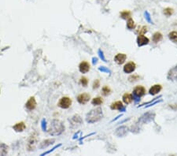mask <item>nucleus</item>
I'll list each match as a JSON object with an SVG mask.
<instances>
[{
    "mask_svg": "<svg viewBox=\"0 0 177 156\" xmlns=\"http://www.w3.org/2000/svg\"><path fill=\"white\" fill-rule=\"evenodd\" d=\"M102 110L100 107L92 110L87 115V122L88 123H95L102 118Z\"/></svg>",
    "mask_w": 177,
    "mask_h": 156,
    "instance_id": "f257e3e1",
    "label": "nucleus"
},
{
    "mask_svg": "<svg viewBox=\"0 0 177 156\" xmlns=\"http://www.w3.org/2000/svg\"><path fill=\"white\" fill-rule=\"evenodd\" d=\"M146 94V88L143 86L138 85L136 86L132 92V95H133V100L135 102H138L140 100L141 97H143Z\"/></svg>",
    "mask_w": 177,
    "mask_h": 156,
    "instance_id": "f03ea898",
    "label": "nucleus"
},
{
    "mask_svg": "<svg viewBox=\"0 0 177 156\" xmlns=\"http://www.w3.org/2000/svg\"><path fill=\"white\" fill-rule=\"evenodd\" d=\"M155 118V113L153 112H147L139 119V124H147V123L152 122Z\"/></svg>",
    "mask_w": 177,
    "mask_h": 156,
    "instance_id": "7ed1b4c3",
    "label": "nucleus"
},
{
    "mask_svg": "<svg viewBox=\"0 0 177 156\" xmlns=\"http://www.w3.org/2000/svg\"><path fill=\"white\" fill-rule=\"evenodd\" d=\"M72 105V99L68 96L61 97L58 103V106L61 109H68Z\"/></svg>",
    "mask_w": 177,
    "mask_h": 156,
    "instance_id": "20e7f679",
    "label": "nucleus"
},
{
    "mask_svg": "<svg viewBox=\"0 0 177 156\" xmlns=\"http://www.w3.org/2000/svg\"><path fill=\"white\" fill-rule=\"evenodd\" d=\"M91 99V95L88 93L87 92H83V93H81L79 94L78 96H77V101L79 104H82V105H85L86 103H87Z\"/></svg>",
    "mask_w": 177,
    "mask_h": 156,
    "instance_id": "39448f33",
    "label": "nucleus"
},
{
    "mask_svg": "<svg viewBox=\"0 0 177 156\" xmlns=\"http://www.w3.org/2000/svg\"><path fill=\"white\" fill-rule=\"evenodd\" d=\"M167 79L171 81L177 80V65L168 71V74H167Z\"/></svg>",
    "mask_w": 177,
    "mask_h": 156,
    "instance_id": "423d86ee",
    "label": "nucleus"
},
{
    "mask_svg": "<svg viewBox=\"0 0 177 156\" xmlns=\"http://www.w3.org/2000/svg\"><path fill=\"white\" fill-rule=\"evenodd\" d=\"M135 68H136V65L133 61H130L128 62L127 64L125 65L123 70L125 74H131L135 70Z\"/></svg>",
    "mask_w": 177,
    "mask_h": 156,
    "instance_id": "0eeeda50",
    "label": "nucleus"
},
{
    "mask_svg": "<svg viewBox=\"0 0 177 156\" xmlns=\"http://www.w3.org/2000/svg\"><path fill=\"white\" fill-rule=\"evenodd\" d=\"M150 42V40L145 36L143 34H139L137 37V44L139 47H143L147 45Z\"/></svg>",
    "mask_w": 177,
    "mask_h": 156,
    "instance_id": "6e6552de",
    "label": "nucleus"
},
{
    "mask_svg": "<svg viewBox=\"0 0 177 156\" xmlns=\"http://www.w3.org/2000/svg\"><path fill=\"white\" fill-rule=\"evenodd\" d=\"M79 70L81 74H87L90 70V64L86 61L80 62L79 65Z\"/></svg>",
    "mask_w": 177,
    "mask_h": 156,
    "instance_id": "1a4fd4ad",
    "label": "nucleus"
},
{
    "mask_svg": "<svg viewBox=\"0 0 177 156\" xmlns=\"http://www.w3.org/2000/svg\"><path fill=\"white\" fill-rule=\"evenodd\" d=\"M111 110H118L120 111H125V107H124L123 103L121 101H116L113 103L110 106Z\"/></svg>",
    "mask_w": 177,
    "mask_h": 156,
    "instance_id": "9d476101",
    "label": "nucleus"
},
{
    "mask_svg": "<svg viewBox=\"0 0 177 156\" xmlns=\"http://www.w3.org/2000/svg\"><path fill=\"white\" fill-rule=\"evenodd\" d=\"M127 59V55L125 54H122V53H120L114 57V61L116 64L118 65H122L123 63H125V61Z\"/></svg>",
    "mask_w": 177,
    "mask_h": 156,
    "instance_id": "9b49d317",
    "label": "nucleus"
},
{
    "mask_svg": "<svg viewBox=\"0 0 177 156\" xmlns=\"http://www.w3.org/2000/svg\"><path fill=\"white\" fill-rule=\"evenodd\" d=\"M36 105L37 103L35 98L34 97H30L29 99L27 101V103H26V104H25V107H26V108L28 110H32L36 107Z\"/></svg>",
    "mask_w": 177,
    "mask_h": 156,
    "instance_id": "f8f14e48",
    "label": "nucleus"
},
{
    "mask_svg": "<svg viewBox=\"0 0 177 156\" xmlns=\"http://www.w3.org/2000/svg\"><path fill=\"white\" fill-rule=\"evenodd\" d=\"M162 89V87L161 84H154L150 88L149 93L151 95H155L157 94H158L159 92H161V90Z\"/></svg>",
    "mask_w": 177,
    "mask_h": 156,
    "instance_id": "ddd939ff",
    "label": "nucleus"
},
{
    "mask_svg": "<svg viewBox=\"0 0 177 156\" xmlns=\"http://www.w3.org/2000/svg\"><path fill=\"white\" fill-rule=\"evenodd\" d=\"M25 128H26V126H25V122H23L17 123L15 126H13V129H14L16 132L24 131L25 129Z\"/></svg>",
    "mask_w": 177,
    "mask_h": 156,
    "instance_id": "4468645a",
    "label": "nucleus"
},
{
    "mask_svg": "<svg viewBox=\"0 0 177 156\" xmlns=\"http://www.w3.org/2000/svg\"><path fill=\"white\" fill-rule=\"evenodd\" d=\"M122 99L123 102L128 105V104H130L131 102L133 101V95H131V94H129V93H125L123 95Z\"/></svg>",
    "mask_w": 177,
    "mask_h": 156,
    "instance_id": "2eb2a0df",
    "label": "nucleus"
},
{
    "mask_svg": "<svg viewBox=\"0 0 177 156\" xmlns=\"http://www.w3.org/2000/svg\"><path fill=\"white\" fill-rule=\"evenodd\" d=\"M127 132H128V128L125 126H122V127H120V128L116 129V135H117L118 136H123Z\"/></svg>",
    "mask_w": 177,
    "mask_h": 156,
    "instance_id": "dca6fc26",
    "label": "nucleus"
},
{
    "mask_svg": "<svg viewBox=\"0 0 177 156\" xmlns=\"http://www.w3.org/2000/svg\"><path fill=\"white\" fill-rule=\"evenodd\" d=\"M152 39L154 43H158V42H160V41H162V39H163V36H162V34L161 33V32H157L155 33H153Z\"/></svg>",
    "mask_w": 177,
    "mask_h": 156,
    "instance_id": "f3484780",
    "label": "nucleus"
},
{
    "mask_svg": "<svg viewBox=\"0 0 177 156\" xmlns=\"http://www.w3.org/2000/svg\"><path fill=\"white\" fill-rule=\"evenodd\" d=\"M92 103L94 106H99V105L103 103V99L102 98V97H99V96L96 97V98H94L92 99Z\"/></svg>",
    "mask_w": 177,
    "mask_h": 156,
    "instance_id": "a211bd4d",
    "label": "nucleus"
},
{
    "mask_svg": "<svg viewBox=\"0 0 177 156\" xmlns=\"http://www.w3.org/2000/svg\"><path fill=\"white\" fill-rule=\"evenodd\" d=\"M168 38L173 43H177V32H176V31L171 32L170 33L168 34Z\"/></svg>",
    "mask_w": 177,
    "mask_h": 156,
    "instance_id": "6ab92c4d",
    "label": "nucleus"
},
{
    "mask_svg": "<svg viewBox=\"0 0 177 156\" xmlns=\"http://www.w3.org/2000/svg\"><path fill=\"white\" fill-rule=\"evenodd\" d=\"M120 17H121V18L125 19V20L129 19L131 18V12H130V11H128V10L122 11V12L120 13Z\"/></svg>",
    "mask_w": 177,
    "mask_h": 156,
    "instance_id": "aec40b11",
    "label": "nucleus"
},
{
    "mask_svg": "<svg viewBox=\"0 0 177 156\" xmlns=\"http://www.w3.org/2000/svg\"><path fill=\"white\" fill-rule=\"evenodd\" d=\"M127 27H128V29H133L135 27V24L134 20L132 18L128 19V22H127Z\"/></svg>",
    "mask_w": 177,
    "mask_h": 156,
    "instance_id": "412c9836",
    "label": "nucleus"
},
{
    "mask_svg": "<svg viewBox=\"0 0 177 156\" xmlns=\"http://www.w3.org/2000/svg\"><path fill=\"white\" fill-rule=\"evenodd\" d=\"M102 92L103 95L107 96V95H109L110 93H111V89L110 88V87L105 85V86H103V88H102Z\"/></svg>",
    "mask_w": 177,
    "mask_h": 156,
    "instance_id": "4be33fe9",
    "label": "nucleus"
},
{
    "mask_svg": "<svg viewBox=\"0 0 177 156\" xmlns=\"http://www.w3.org/2000/svg\"><path fill=\"white\" fill-rule=\"evenodd\" d=\"M79 82H80V84H81V85H82L83 87H87V84H88V80H87V77H82L80 78V80H79Z\"/></svg>",
    "mask_w": 177,
    "mask_h": 156,
    "instance_id": "5701e85b",
    "label": "nucleus"
},
{
    "mask_svg": "<svg viewBox=\"0 0 177 156\" xmlns=\"http://www.w3.org/2000/svg\"><path fill=\"white\" fill-rule=\"evenodd\" d=\"M172 14H173V9H172V8L168 7V8H165V9H164V14H165V16H167V17L171 16Z\"/></svg>",
    "mask_w": 177,
    "mask_h": 156,
    "instance_id": "b1692460",
    "label": "nucleus"
},
{
    "mask_svg": "<svg viewBox=\"0 0 177 156\" xmlns=\"http://www.w3.org/2000/svg\"><path fill=\"white\" fill-rule=\"evenodd\" d=\"M139 78H140V77H139V75H137V74H134V75H132V76H131V77H129L128 80H129L130 82H135V81L138 80Z\"/></svg>",
    "mask_w": 177,
    "mask_h": 156,
    "instance_id": "393cba45",
    "label": "nucleus"
},
{
    "mask_svg": "<svg viewBox=\"0 0 177 156\" xmlns=\"http://www.w3.org/2000/svg\"><path fill=\"white\" fill-rule=\"evenodd\" d=\"M145 18H146V20H147V22H149V23H150V24H153L152 21H151V18H150V14L147 12V11L145 12Z\"/></svg>",
    "mask_w": 177,
    "mask_h": 156,
    "instance_id": "a878e982",
    "label": "nucleus"
},
{
    "mask_svg": "<svg viewBox=\"0 0 177 156\" xmlns=\"http://www.w3.org/2000/svg\"><path fill=\"white\" fill-rule=\"evenodd\" d=\"M99 86H100L99 80H95V81H94V84H93V88L97 89L98 88H99Z\"/></svg>",
    "mask_w": 177,
    "mask_h": 156,
    "instance_id": "bb28decb",
    "label": "nucleus"
},
{
    "mask_svg": "<svg viewBox=\"0 0 177 156\" xmlns=\"http://www.w3.org/2000/svg\"><path fill=\"white\" fill-rule=\"evenodd\" d=\"M161 102H162V99H160V100H155V101H153V103H150V105H148V106H146V108H148V107H152V106H154L155 104H157L159 103H161Z\"/></svg>",
    "mask_w": 177,
    "mask_h": 156,
    "instance_id": "cd10ccee",
    "label": "nucleus"
},
{
    "mask_svg": "<svg viewBox=\"0 0 177 156\" xmlns=\"http://www.w3.org/2000/svg\"><path fill=\"white\" fill-rule=\"evenodd\" d=\"M147 28L146 27V26H143V27L142 28V29L140 30V33L139 34H144V33H147Z\"/></svg>",
    "mask_w": 177,
    "mask_h": 156,
    "instance_id": "c85d7f7f",
    "label": "nucleus"
},
{
    "mask_svg": "<svg viewBox=\"0 0 177 156\" xmlns=\"http://www.w3.org/2000/svg\"><path fill=\"white\" fill-rule=\"evenodd\" d=\"M99 70L102 71V72H106V73H110V71L107 68L104 67V66H102V67L99 68Z\"/></svg>",
    "mask_w": 177,
    "mask_h": 156,
    "instance_id": "c756f323",
    "label": "nucleus"
},
{
    "mask_svg": "<svg viewBox=\"0 0 177 156\" xmlns=\"http://www.w3.org/2000/svg\"><path fill=\"white\" fill-rule=\"evenodd\" d=\"M98 53H99V55H100V57H101L102 59L105 61L106 59H105V58H104V55H103V53H102V51H98Z\"/></svg>",
    "mask_w": 177,
    "mask_h": 156,
    "instance_id": "7c9ffc66",
    "label": "nucleus"
},
{
    "mask_svg": "<svg viewBox=\"0 0 177 156\" xmlns=\"http://www.w3.org/2000/svg\"><path fill=\"white\" fill-rule=\"evenodd\" d=\"M97 60H98L97 58H93V63H94V64H95V63H97Z\"/></svg>",
    "mask_w": 177,
    "mask_h": 156,
    "instance_id": "2f4dec72",
    "label": "nucleus"
}]
</instances>
